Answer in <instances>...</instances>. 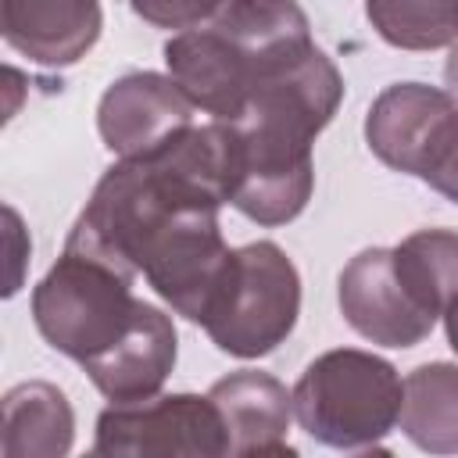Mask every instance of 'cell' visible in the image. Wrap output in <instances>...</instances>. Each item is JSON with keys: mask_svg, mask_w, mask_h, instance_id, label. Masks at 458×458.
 <instances>
[{"mask_svg": "<svg viewBox=\"0 0 458 458\" xmlns=\"http://www.w3.org/2000/svg\"><path fill=\"white\" fill-rule=\"evenodd\" d=\"M444 79H447V93L458 100V39L451 43V54H447V64H444Z\"/></svg>", "mask_w": 458, "mask_h": 458, "instance_id": "obj_20", "label": "cell"}, {"mask_svg": "<svg viewBox=\"0 0 458 458\" xmlns=\"http://www.w3.org/2000/svg\"><path fill=\"white\" fill-rule=\"evenodd\" d=\"M444 329H447V344H451L454 354H458V293H454L451 304L444 308Z\"/></svg>", "mask_w": 458, "mask_h": 458, "instance_id": "obj_19", "label": "cell"}, {"mask_svg": "<svg viewBox=\"0 0 458 458\" xmlns=\"http://www.w3.org/2000/svg\"><path fill=\"white\" fill-rule=\"evenodd\" d=\"M72 440L75 415L54 383L29 379L4 394L0 451L7 458H61L72 451Z\"/></svg>", "mask_w": 458, "mask_h": 458, "instance_id": "obj_14", "label": "cell"}, {"mask_svg": "<svg viewBox=\"0 0 458 458\" xmlns=\"http://www.w3.org/2000/svg\"><path fill=\"white\" fill-rule=\"evenodd\" d=\"M365 14L397 50H437L458 39V0H365Z\"/></svg>", "mask_w": 458, "mask_h": 458, "instance_id": "obj_17", "label": "cell"}, {"mask_svg": "<svg viewBox=\"0 0 458 458\" xmlns=\"http://www.w3.org/2000/svg\"><path fill=\"white\" fill-rule=\"evenodd\" d=\"M311 47L297 0H229L208 25L172 36L165 61L193 107L236 122L250 97Z\"/></svg>", "mask_w": 458, "mask_h": 458, "instance_id": "obj_3", "label": "cell"}, {"mask_svg": "<svg viewBox=\"0 0 458 458\" xmlns=\"http://www.w3.org/2000/svg\"><path fill=\"white\" fill-rule=\"evenodd\" d=\"M208 397L215 401L225 437H229V454L247 458V454H297L293 444L286 440L290 415H293V394L268 372L258 369H240L222 376Z\"/></svg>", "mask_w": 458, "mask_h": 458, "instance_id": "obj_12", "label": "cell"}, {"mask_svg": "<svg viewBox=\"0 0 458 458\" xmlns=\"http://www.w3.org/2000/svg\"><path fill=\"white\" fill-rule=\"evenodd\" d=\"M369 150L458 204V100L426 82L386 86L365 118Z\"/></svg>", "mask_w": 458, "mask_h": 458, "instance_id": "obj_7", "label": "cell"}, {"mask_svg": "<svg viewBox=\"0 0 458 458\" xmlns=\"http://www.w3.org/2000/svg\"><path fill=\"white\" fill-rule=\"evenodd\" d=\"M104 29L100 0H0V32L11 50L43 64L82 61Z\"/></svg>", "mask_w": 458, "mask_h": 458, "instance_id": "obj_11", "label": "cell"}, {"mask_svg": "<svg viewBox=\"0 0 458 458\" xmlns=\"http://www.w3.org/2000/svg\"><path fill=\"white\" fill-rule=\"evenodd\" d=\"M297 315V265L272 240H258L233 250L222 286L200 326L218 351L233 358H261L293 333Z\"/></svg>", "mask_w": 458, "mask_h": 458, "instance_id": "obj_6", "label": "cell"}, {"mask_svg": "<svg viewBox=\"0 0 458 458\" xmlns=\"http://www.w3.org/2000/svg\"><path fill=\"white\" fill-rule=\"evenodd\" d=\"M344 100L340 68L311 47L272 75L243 107L233 129L236 175L229 204L258 225H286L311 200V143Z\"/></svg>", "mask_w": 458, "mask_h": 458, "instance_id": "obj_2", "label": "cell"}, {"mask_svg": "<svg viewBox=\"0 0 458 458\" xmlns=\"http://www.w3.org/2000/svg\"><path fill=\"white\" fill-rule=\"evenodd\" d=\"M132 279L136 272L68 233L64 254L32 290L39 336L79 365L93 361L132 329L143 308L132 297Z\"/></svg>", "mask_w": 458, "mask_h": 458, "instance_id": "obj_4", "label": "cell"}, {"mask_svg": "<svg viewBox=\"0 0 458 458\" xmlns=\"http://www.w3.org/2000/svg\"><path fill=\"white\" fill-rule=\"evenodd\" d=\"M404 383L397 369L369 351L336 347L318 354L293 386L301 429L340 451H369L397 426Z\"/></svg>", "mask_w": 458, "mask_h": 458, "instance_id": "obj_5", "label": "cell"}, {"mask_svg": "<svg viewBox=\"0 0 458 458\" xmlns=\"http://www.w3.org/2000/svg\"><path fill=\"white\" fill-rule=\"evenodd\" d=\"M97 129L111 154L147 157L193 129V100L172 75L132 72L104 89Z\"/></svg>", "mask_w": 458, "mask_h": 458, "instance_id": "obj_10", "label": "cell"}, {"mask_svg": "<svg viewBox=\"0 0 458 458\" xmlns=\"http://www.w3.org/2000/svg\"><path fill=\"white\" fill-rule=\"evenodd\" d=\"M93 454L107 458H222L225 422L204 394H165L111 404L97 419Z\"/></svg>", "mask_w": 458, "mask_h": 458, "instance_id": "obj_8", "label": "cell"}, {"mask_svg": "<svg viewBox=\"0 0 458 458\" xmlns=\"http://www.w3.org/2000/svg\"><path fill=\"white\" fill-rule=\"evenodd\" d=\"M82 369L111 404L154 397L161 390V383L168 379V372L175 369V326H172V318L161 308L143 301L132 329L114 347H107L104 354L86 361Z\"/></svg>", "mask_w": 458, "mask_h": 458, "instance_id": "obj_13", "label": "cell"}, {"mask_svg": "<svg viewBox=\"0 0 458 458\" xmlns=\"http://www.w3.org/2000/svg\"><path fill=\"white\" fill-rule=\"evenodd\" d=\"M233 172L229 122L193 125L147 157H118L93 186L72 236L143 276L172 311L200 326L233 258L218 225Z\"/></svg>", "mask_w": 458, "mask_h": 458, "instance_id": "obj_1", "label": "cell"}, {"mask_svg": "<svg viewBox=\"0 0 458 458\" xmlns=\"http://www.w3.org/2000/svg\"><path fill=\"white\" fill-rule=\"evenodd\" d=\"M229 0H129V7L157 29H197L211 21Z\"/></svg>", "mask_w": 458, "mask_h": 458, "instance_id": "obj_18", "label": "cell"}, {"mask_svg": "<svg viewBox=\"0 0 458 458\" xmlns=\"http://www.w3.org/2000/svg\"><path fill=\"white\" fill-rule=\"evenodd\" d=\"M397 422L419 451L458 454V365L429 361L411 369Z\"/></svg>", "mask_w": 458, "mask_h": 458, "instance_id": "obj_15", "label": "cell"}, {"mask_svg": "<svg viewBox=\"0 0 458 458\" xmlns=\"http://www.w3.org/2000/svg\"><path fill=\"white\" fill-rule=\"evenodd\" d=\"M394 261L422 308L444 318V308L458 293V233L419 229L394 247Z\"/></svg>", "mask_w": 458, "mask_h": 458, "instance_id": "obj_16", "label": "cell"}, {"mask_svg": "<svg viewBox=\"0 0 458 458\" xmlns=\"http://www.w3.org/2000/svg\"><path fill=\"white\" fill-rule=\"evenodd\" d=\"M340 311L354 333L379 347H415L437 326V315L397 272L394 247H369L344 265Z\"/></svg>", "mask_w": 458, "mask_h": 458, "instance_id": "obj_9", "label": "cell"}]
</instances>
